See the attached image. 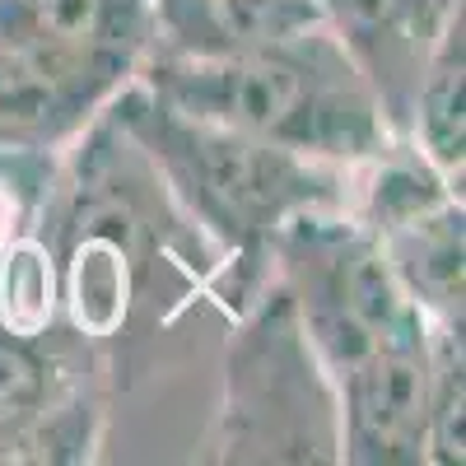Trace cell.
<instances>
[{"label":"cell","mask_w":466,"mask_h":466,"mask_svg":"<svg viewBox=\"0 0 466 466\" xmlns=\"http://www.w3.org/2000/svg\"><path fill=\"white\" fill-rule=\"evenodd\" d=\"M107 112L140 145L173 206L224 257L219 303L228 313H243L270 280V243L294 215L350 206L355 168L318 164L248 131L187 116L145 94L136 80L107 103Z\"/></svg>","instance_id":"1"},{"label":"cell","mask_w":466,"mask_h":466,"mask_svg":"<svg viewBox=\"0 0 466 466\" xmlns=\"http://www.w3.org/2000/svg\"><path fill=\"white\" fill-rule=\"evenodd\" d=\"M136 85L187 116L336 168H360L397 145L369 80L327 24L233 56H145Z\"/></svg>","instance_id":"2"},{"label":"cell","mask_w":466,"mask_h":466,"mask_svg":"<svg viewBox=\"0 0 466 466\" xmlns=\"http://www.w3.org/2000/svg\"><path fill=\"white\" fill-rule=\"evenodd\" d=\"M215 461H340L331 378L276 276L243 313H233L224 397L215 410Z\"/></svg>","instance_id":"3"},{"label":"cell","mask_w":466,"mask_h":466,"mask_svg":"<svg viewBox=\"0 0 466 466\" xmlns=\"http://www.w3.org/2000/svg\"><path fill=\"white\" fill-rule=\"evenodd\" d=\"M270 276L289 294L294 318L331 382L373 350L424 331L420 308L401 294L373 233L350 206L294 215L270 243Z\"/></svg>","instance_id":"4"},{"label":"cell","mask_w":466,"mask_h":466,"mask_svg":"<svg viewBox=\"0 0 466 466\" xmlns=\"http://www.w3.org/2000/svg\"><path fill=\"white\" fill-rule=\"evenodd\" d=\"M466 197L397 140L355 168L350 210L397 276L401 294L434 327H466Z\"/></svg>","instance_id":"5"},{"label":"cell","mask_w":466,"mask_h":466,"mask_svg":"<svg viewBox=\"0 0 466 466\" xmlns=\"http://www.w3.org/2000/svg\"><path fill=\"white\" fill-rule=\"evenodd\" d=\"M140 61L98 47H0V149L66 154L107 103L136 80Z\"/></svg>","instance_id":"6"},{"label":"cell","mask_w":466,"mask_h":466,"mask_svg":"<svg viewBox=\"0 0 466 466\" xmlns=\"http://www.w3.org/2000/svg\"><path fill=\"white\" fill-rule=\"evenodd\" d=\"M340 461L420 466L430 439V322L415 336L364 355L336 382Z\"/></svg>","instance_id":"7"},{"label":"cell","mask_w":466,"mask_h":466,"mask_svg":"<svg viewBox=\"0 0 466 466\" xmlns=\"http://www.w3.org/2000/svg\"><path fill=\"white\" fill-rule=\"evenodd\" d=\"M322 24L369 80L382 122L397 140L410 131V98L443 28L466 0H318Z\"/></svg>","instance_id":"8"},{"label":"cell","mask_w":466,"mask_h":466,"mask_svg":"<svg viewBox=\"0 0 466 466\" xmlns=\"http://www.w3.org/2000/svg\"><path fill=\"white\" fill-rule=\"evenodd\" d=\"M318 24V0H154L145 56H233Z\"/></svg>","instance_id":"9"},{"label":"cell","mask_w":466,"mask_h":466,"mask_svg":"<svg viewBox=\"0 0 466 466\" xmlns=\"http://www.w3.org/2000/svg\"><path fill=\"white\" fill-rule=\"evenodd\" d=\"M461 85H466V10L443 28L439 47L430 52L415 98H410V131L406 145L430 164L452 191L466 197V112H461Z\"/></svg>","instance_id":"10"},{"label":"cell","mask_w":466,"mask_h":466,"mask_svg":"<svg viewBox=\"0 0 466 466\" xmlns=\"http://www.w3.org/2000/svg\"><path fill=\"white\" fill-rule=\"evenodd\" d=\"M466 327L430 322V439L424 461L461 466V415H466Z\"/></svg>","instance_id":"11"},{"label":"cell","mask_w":466,"mask_h":466,"mask_svg":"<svg viewBox=\"0 0 466 466\" xmlns=\"http://www.w3.org/2000/svg\"><path fill=\"white\" fill-rule=\"evenodd\" d=\"M56 168H61V154L0 149V257L33 233L37 215L52 197Z\"/></svg>","instance_id":"12"}]
</instances>
